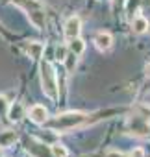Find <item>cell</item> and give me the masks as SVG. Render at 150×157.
<instances>
[{
	"instance_id": "5",
	"label": "cell",
	"mask_w": 150,
	"mask_h": 157,
	"mask_svg": "<svg viewBox=\"0 0 150 157\" xmlns=\"http://www.w3.org/2000/svg\"><path fill=\"white\" fill-rule=\"evenodd\" d=\"M28 117H30V120H32L34 124L43 126V124H46V120H48V109H46L45 105H41V104H35V105L30 107Z\"/></svg>"
},
{
	"instance_id": "15",
	"label": "cell",
	"mask_w": 150,
	"mask_h": 157,
	"mask_svg": "<svg viewBox=\"0 0 150 157\" xmlns=\"http://www.w3.org/2000/svg\"><path fill=\"white\" fill-rule=\"evenodd\" d=\"M13 140H15V133L13 131H6V133L0 135V146H10Z\"/></svg>"
},
{
	"instance_id": "6",
	"label": "cell",
	"mask_w": 150,
	"mask_h": 157,
	"mask_svg": "<svg viewBox=\"0 0 150 157\" xmlns=\"http://www.w3.org/2000/svg\"><path fill=\"white\" fill-rule=\"evenodd\" d=\"M93 43H95V46H97L100 52H108V50L111 48V44H113V37H111V33H108V32H98V33L95 35Z\"/></svg>"
},
{
	"instance_id": "12",
	"label": "cell",
	"mask_w": 150,
	"mask_h": 157,
	"mask_svg": "<svg viewBox=\"0 0 150 157\" xmlns=\"http://www.w3.org/2000/svg\"><path fill=\"white\" fill-rule=\"evenodd\" d=\"M124 4H126V15L130 19H133L141 10V0H126Z\"/></svg>"
},
{
	"instance_id": "2",
	"label": "cell",
	"mask_w": 150,
	"mask_h": 157,
	"mask_svg": "<svg viewBox=\"0 0 150 157\" xmlns=\"http://www.w3.org/2000/svg\"><path fill=\"white\" fill-rule=\"evenodd\" d=\"M39 76H41V89L43 93L52 98V100H57V76H56V68L50 61L43 59L41 65H39Z\"/></svg>"
},
{
	"instance_id": "13",
	"label": "cell",
	"mask_w": 150,
	"mask_h": 157,
	"mask_svg": "<svg viewBox=\"0 0 150 157\" xmlns=\"http://www.w3.org/2000/svg\"><path fill=\"white\" fill-rule=\"evenodd\" d=\"M63 65H65V70L67 72H74V68H76V65H78V56L72 54V52H69L65 56V59H63Z\"/></svg>"
},
{
	"instance_id": "21",
	"label": "cell",
	"mask_w": 150,
	"mask_h": 157,
	"mask_svg": "<svg viewBox=\"0 0 150 157\" xmlns=\"http://www.w3.org/2000/svg\"><path fill=\"white\" fill-rule=\"evenodd\" d=\"M111 2H113V6H124L126 0H111Z\"/></svg>"
},
{
	"instance_id": "1",
	"label": "cell",
	"mask_w": 150,
	"mask_h": 157,
	"mask_svg": "<svg viewBox=\"0 0 150 157\" xmlns=\"http://www.w3.org/2000/svg\"><path fill=\"white\" fill-rule=\"evenodd\" d=\"M89 122V117L82 111H69V113H61L57 115L54 120H46L48 128H52L54 131H70L74 128H80L84 124Z\"/></svg>"
},
{
	"instance_id": "16",
	"label": "cell",
	"mask_w": 150,
	"mask_h": 157,
	"mask_svg": "<svg viewBox=\"0 0 150 157\" xmlns=\"http://www.w3.org/2000/svg\"><path fill=\"white\" fill-rule=\"evenodd\" d=\"M8 109H10V102H8V98L0 94V117H4V115L8 113Z\"/></svg>"
},
{
	"instance_id": "8",
	"label": "cell",
	"mask_w": 150,
	"mask_h": 157,
	"mask_svg": "<svg viewBox=\"0 0 150 157\" xmlns=\"http://www.w3.org/2000/svg\"><path fill=\"white\" fill-rule=\"evenodd\" d=\"M24 50H26V54H28L30 57L39 59L41 54H43V50H45V44L39 43V41H26V43H24Z\"/></svg>"
},
{
	"instance_id": "17",
	"label": "cell",
	"mask_w": 150,
	"mask_h": 157,
	"mask_svg": "<svg viewBox=\"0 0 150 157\" xmlns=\"http://www.w3.org/2000/svg\"><path fill=\"white\" fill-rule=\"evenodd\" d=\"M65 56H67V48H65V46H57V48H56V57H57L59 61H63Z\"/></svg>"
},
{
	"instance_id": "3",
	"label": "cell",
	"mask_w": 150,
	"mask_h": 157,
	"mask_svg": "<svg viewBox=\"0 0 150 157\" xmlns=\"http://www.w3.org/2000/svg\"><path fill=\"white\" fill-rule=\"evenodd\" d=\"M150 115V109L144 111V115H132L128 118V133H132L133 137H148L150 135V122H148V117Z\"/></svg>"
},
{
	"instance_id": "4",
	"label": "cell",
	"mask_w": 150,
	"mask_h": 157,
	"mask_svg": "<svg viewBox=\"0 0 150 157\" xmlns=\"http://www.w3.org/2000/svg\"><path fill=\"white\" fill-rule=\"evenodd\" d=\"M80 32H82V21H80V17H76V15L69 17L67 22H65V26H63L65 37L70 41V39H74V37H80Z\"/></svg>"
},
{
	"instance_id": "18",
	"label": "cell",
	"mask_w": 150,
	"mask_h": 157,
	"mask_svg": "<svg viewBox=\"0 0 150 157\" xmlns=\"http://www.w3.org/2000/svg\"><path fill=\"white\" fill-rule=\"evenodd\" d=\"M130 157H144V150L143 148H133L132 153H130Z\"/></svg>"
},
{
	"instance_id": "7",
	"label": "cell",
	"mask_w": 150,
	"mask_h": 157,
	"mask_svg": "<svg viewBox=\"0 0 150 157\" xmlns=\"http://www.w3.org/2000/svg\"><path fill=\"white\" fill-rule=\"evenodd\" d=\"M26 150H28L32 155H35V157H52L50 148H46L43 142H37V140H34V139H30Z\"/></svg>"
},
{
	"instance_id": "19",
	"label": "cell",
	"mask_w": 150,
	"mask_h": 157,
	"mask_svg": "<svg viewBox=\"0 0 150 157\" xmlns=\"http://www.w3.org/2000/svg\"><path fill=\"white\" fill-rule=\"evenodd\" d=\"M104 157H124V155H122V151H119V150H109Z\"/></svg>"
},
{
	"instance_id": "22",
	"label": "cell",
	"mask_w": 150,
	"mask_h": 157,
	"mask_svg": "<svg viewBox=\"0 0 150 157\" xmlns=\"http://www.w3.org/2000/svg\"><path fill=\"white\" fill-rule=\"evenodd\" d=\"M144 74H146V78H150V63L144 67Z\"/></svg>"
},
{
	"instance_id": "9",
	"label": "cell",
	"mask_w": 150,
	"mask_h": 157,
	"mask_svg": "<svg viewBox=\"0 0 150 157\" xmlns=\"http://www.w3.org/2000/svg\"><path fill=\"white\" fill-rule=\"evenodd\" d=\"M132 30L135 32V33H144L146 30H148V19L144 17V15H135L133 19H132Z\"/></svg>"
},
{
	"instance_id": "10",
	"label": "cell",
	"mask_w": 150,
	"mask_h": 157,
	"mask_svg": "<svg viewBox=\"0 0 150 157\" xmlns=\"http://www.w3.org/2000/svg\"><path fill=\"white\" fill-rule=\"evenodd\" d=\"M22 117H24V107H22V104H21V102L11 104L10 109H8V118H10L11 122H19Z\"/></svg>"
},
{
	"instance_id": "11",
	"label": "cell",
	"mask_w": 150,
	"mask_h": 157,
	"mask_svg": "<svg viewBox=\"0 0 150 157\" xmlns=\"http://www.w3.org/2000/svg\"><path fill=\"white\" fill-rule=\"evenodd\" d=\"M84 50H85V43H84L80 37L70 39V43H69V52L76 54V56H82V54H84Z\"/></svg>"
},
{
	"instance_id": "20",
	"label": "cell",
	"mask_w": 150,
	"mask_h": 157,
	"mask_svg": "<svg viewBox=\"0 0 150 157\" xmlns=\"http://www.w3.org/2000/svg\"><path fill=\"white\" fill-rule=\"evenodd\" d=\"M150 10V0H141V10Z\"/></svg>"
},
{
	"instance_id": "14",
	"label": "cell",
	"mask_w": 150,
	"mask_h": 157,
	"mask_svg": "<svg viewBox=\"0 0 150 157\" xmlns=\"http://www.w3.org/2000/svg\"><path fill=\"white\" fill-rule=\"evenodd\" d=\"M50 151H52V157H69V150L63 144H59V142L52 144L50 146Z\"/></svg>"
}]
</instances>
